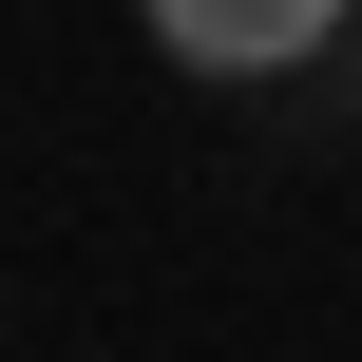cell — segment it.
I'll return each mask as SVG.
<instances>
[{"instance_id": "cell-1", "label": "cell", "mask_w": 362, "mask_h": 362, "mask_svg": "<svg viewBox=\"0 0 362 362\" xmlns=\"http://www.w3.org/2000/svg\"><path fill=\"white\" fill-rule=\"evenodd\" d=\"M153 19V57H191V76H305L325 38H344V0H134Z\"/></svg>"}]
</instances>
